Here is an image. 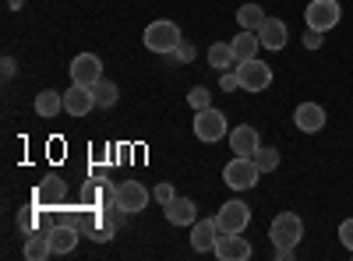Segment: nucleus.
<instances>
[{
  "instance_id": "nucleus-28",
  "label": "nucleus",
  "mask_w": 353,
  "mask_h": 261,
  "mask_svg": "<svg viewBox=\"0 0 353 261\" xmlns=\"http://www.w3.org/2000/svg\"><path fill=\"white\" fill-rule=\"evenodd\" d=\"M170 61H176V64H191V61H194V46L184 39L181 46H176V50L170 53Z\"/></svg>"
},
{
  "instance_id": "nucleus-24",
  "label": "nucleus",
  "mask_w": 353,
  "mask_h": 261,
  "mask_svg": "<svg viewBox=\"0 0 353 261\" xmlns=\"http://www.w3.org/2000/svg\"><path fill=\"white\" fill-rule=\"evenodd\" d=\"M64 194H68V187H64V180H57V177H50V180L36 191V198H39V201H50V205H61Z\"/></svg>"
},
{
  "instance_id": "nucleus-6",
  "label": "nucleus",
  "mask_w": 353,
  "mask_h": 261,
  "mask_svg": "<svg viewBox=\"0 0 353 261\" xmlns=\"http://www.w3.org/2000/svg\"><path fill=\"white\" fill-rule=\"evenodd\" d=\"M230 134V127H226V117L216 109V106H209V109H198L194 113V138L198 141H205V145H212V141H223Z\"/></svg>"
},
{
  "instance_id": "nucleus-19",
  "label": "nucleus",
  "mask_w": 353,
  "mask_h": 261,
  "mask_svg": "<svg viewBox=\"0 0 353 261\" xmlns=\"http://www.w3.org/2000/svg\"><path fill=\"white\" fill-rule=\"evenodd\" d=\"M64 109V92H53V89H43L39 96H36V113L43 121H50V117H57V113Z\"/></svg>"
},
{
  "instance_id": "nucleus-10",
  "label": "nucleus",
  "mask_w": 353,
  "mask_h": 261,
  "mask_svg": "<svg viewBox=\"0 0 353 261\" xmlns=\"http://www.w3.org/2000/svg\"><path fill=\"white\" fill-rule=\"evenodd\" d=\"M99 78H103V61L96 53H78L71 61V81L74 85H88V89H92Z\"/></svg>"
},
{
  "instance_id": "nucleus-25",
  "label": "nucleus",
  "mask_w": 353,
  "mask_h": 261,
  "mask_svg": "<svg viewBox=\"0 0 353 261\" xmlns=\"http://www.w3.org/2000/svg\"><path fill=\"white\" fill-rule=\"evenodd\" d=\"M188 106L198 113V109H209L212 106V92L209 89H205V85H194V89L188 92Z\"/></svg>"
},
{
  "instance_id": "nucleus-14",
  "label": "nucleus",
  "mask_w": 353,
  "mask_h": 261,
  "mask_svg": "<svg viewBox=\"0 0 353 261\" xmlns=\"http://www.w3.org/2000/svg\"><path fill=\"white\" fill-rule=\"evenodd\" d=\"M258 39H261V46H265V50H283V46L290 43L286 21H279V18H265V21H261V28H258Z\"/></svg>"
},
{
  "instance_id": "nucleus-33",
  "label": "nucleus",
  "mask_w": 353,
  "mask_h": 261,
  "mask_svg": "<svg viewBox=\"0 0 353 261\" xmlns=\"http://www.w3.org/2000/svg\"><path fill=\"white\" fill-rule=\"evenodd\" d=\"M14 74V61H11V56H4V78H11Z\"/></svg>"
},
{
  "instance_id": "nucleus-29",
  "label": "nucleus",
  "mask_w": 353,
  "mask_h": 261,
  "mask_svg": "<svg viewBox=\"0 0 353 261\" xmlns=\"http://www.w3.org/2000/svg\"><path fill=\"white\" fill-rule=\"evenodd\" d=\"M152 198H156V201H159V205L166 209V205H170V201L176 198V191H173L170 184H156V191H152Z\"/></svg>"
},
{
  "instance_id": "nucleus-30",
  "label": "nucleus",
  "mask_w": 353,
  "mask_h": 261,
  "mask_svg": "<svg viewBox=\"0 0 353 261\" xmlns=\"http://www.w3.org/2000/svg\"><path fill=\"white\" fill-rule=\"evenodd\" d=\"M339 240H343V247L353 254V219H346V222L339 226Z\"/></svg>"
},
{
  "instance_id": "nucleus-32",
  "label": "nucleus",
  "mask_w": 353,
  "mask_h": 261,
  "mask_svg": "<svg viewBox=\"0 0 353 261\" xmlns=\"http://www.w3.org/2000/svg\"><path fill=\"white\" fill-rule=\"evenodd\" d=\"M272 251H276L279 261H290V258H293V247H272Z\"/></svg>"
},
{
  "instance_id": "nucleus-13",
  "label": "nucleus",
  "mask_w": 353,
  "mask_h": 261,
  "mask_svg": "<svg viewBox=\"0 0 353 261\" xmlns=\"http://www.w3.org/2000/svg\"><path fill=\"white\" fill-rule=\"evenodd\" d=\"M230 149L237 156H251L254 159V152L261 149V138H258V131L251 124H241V127L230 131Z\"/></svg>"
},
{
  "instance_id": "nucleus-17",
  "label": "nucleus",
  "mask_w": 353,
  "mask_h": 261,
  "mask_svg": "<svg viewBox=\"0 0 353 261\" xmlns=\"http://www.w3.org/2000/svg\"><path fill=\"white\" fill-rule=\"evenodd\" d=\"M163 212H166V219H170L173 226H194V222H198V209H194L191 198H173Z\"/></svg>"
},
{
  "instance_id": "nucleus-7",
  "label": "nucleus",
  "mask_w": 353,
  "mask_h": 261,
  "mask_svg": "<svg viewBox=\"0 0 353 261\" xmlns=\"http://www.w3.org/2000/svg\"><path fill=\"white\" fill-rule=\"evenodd\" d=\"M237 78H241V89L244 92H265L272 85V67L251 56V61H241L237 64Z\"/></svg>"
},
{
  "instance_id": "nucleus-1",
  "label": "nucleus",
  "mask_w": 353,
  "mask_h": 261,
  "mask_svg": "<svg viewBox=\"0 0 353 261\" xmlns=\"http://www.w3.org/2000/svg\"><path fill=\"white\" fill-rule=\"evenodd\" d=\"M145 50H152V53H159V56H170L176 46L184 43V36H181V25H173V21H152L149 28H145Z\"/></svg>"
},
{
  "instance_id": "nucleus-4",
  "label": "nucleus",
  "mask_w": 353,
  "mask_h": 261,
  "mask_svg": "<svg viewBox=\"0 0 353 261\" xmlns=\"http://www.w3.org/2000/svg\"><path fill=\"white\" fill-rule=\"evenodd\" d=\"M149 187L138 184V180H121L117 184V201H113V209L121 212V216H138L145 205H149Z\"/></svg>"
},
{
  "instance_id": "nucleus-11",
  "label": "nucleus",
  "mask_w": 353,
  "mask_h": 261,
  "mask_svg": "<svg viewBox=\"0 0 353 261\" xmlns=\"http://www.w3.org/2000/svg\"><path fill=\"white\" fill-rule=\"evenodd\" d=\"M64 109L71 113V117H85L88 109H96V92L88 89V85H74L64 92Z\"/></svg>"
},
{
  "instance_id": "nucleus-22",
  "label": "nucleus",
  "mask_w": 353,
  "mask_h": 261,
  "mask_svg": "<svg viewBox=\"0 0 353 261\" xmlns=\"http://www.w3.org/2000/svg\"><path fill=\"white\" fill-rule=\"evenodd\" d=\"M53 254V244H50V237L46 233H32L25 240V258L28 261H46Z\"/></svg>"
},
{
  "instance_id": "nucleus-16",
  "label": "nucleus",
  "mask_w": 353,
  "mask_h": 261,
  "mask_svg": "<svg viewBox=\"0 0 353 261\" xmlns=\"http://www.w3.org/2000/svg\"><path fill=\"white\" fill-rule=\"evenodd\" d=\"M216 237H219L216 219H198V222L191 226V247H194L198 254L212 251V247H216Z\"/></svg>"
},
{
  "instance_id": "nucleus-26",
  "label": "nucleus",
  "mask_w": 353,
  "mask_h": 261,
  "mask_svg": "<svg viewBox=\"0 0 353 261\" xmlns=\"http://www.w3.org/2000/svg\"><path fill=\"white\" fill-rule=\"evenodd\" d=\"M254 163H258L261 173H272V169L279 166V152H276V149H265V145H261V149L254 152Z\"/></svg>"
},
{
  "instance_id": "nucleus-2",
  "label": "nucleus",
  "mask_w": 353,
  "mask_h": 261,
  "mask_svg": "<svg viewBox=\"0 0 353 261\" xmlns=\"http://www.w3.org/2000/svg\"><path fill=\"white\" fill-rule=\"evenodd\" d=\"M258 177H261V169H258V163H254L251 156H233V159L223 166V180H226V187H233V191H251V187L258 184Z\"/></svg>"
},
{
  "instance_id": "nucleus-15",
  "label": "nucleus",
  "mask_w": 353,
  "mask_h": 261,
  "mask_svg": "<svg viewBox=\"0 0 353 261\" xmlns=\"http://www.w3.org/2000/svg\"><path fill=\"white\" fill-rule=\"evenodd\" d=\"M50 244H53V254H71L78 247V226L74 222H57L50 226Z\"/></svg>"
},
{
  "instance_id": "nucleus-31",
  "label": "nucleus",
  "mask_w": 353,
  "mask_h": 261,
  "mask_svg": "<svg viewBox=\"0 0 353 261\" xmlns=\"http://www.w3.org/2000/svg\"><path fill=\"white\" fill-rule=\"evenodd\" d=\"M321 36H325V32H314V28H307V32H304V46H307V50H321Z\"/></svg>"
},
{
  "instance_id": "nucleus-21",
  "label": "nucleus",
  "mask_w": 353,
  "mask_h": 261,
  "mask_svg": "<svg viewBox=\"0 0 353 261\" xmlns=\"http://www.w3.org/2000/svg\"><path fill=\"white\" fill-rule=\"evenodd\" d=\"M92 92H96V106L99 109H110V106H117V99H121V89H117V81H110V78H99L92 85Z\"/></svg>"
},
{
  "instance_id": "nucleus-5",
  "label": "nucleus",
  "mask_w": 353,
  "mask_h": 261,
  "mask_svg": "<svg viewBox=\"0 0 353 261\" xmlns=\"http://www.w3.org/2000/svg\"><path fill=\"white\" fill-rule=\"evenodd\" d=\"M339 18H343L339 0H311L307 11H304V21H307V28H314V32H332V28L339 25Z\"/></svg>"
},
{
  "instance_id": "nucleus-9",
  "label": "nucleus",
  "mask_w": 353,
  "mask_h": 261,
  "mask_svg": "<svg viewBox=\"0 0 353 261\" xmlns=\"http://www.w3.org/2000/svg\"><path fill=\"white\" fill-rule=\"evenodd\" d=\"M212 254H216L219 261H248V258L254 254V247H251L248 237H241V233H219Z\"/></svg>"
},
{
  "instance_id": "nucleus-27",
  "label": "nucleus",
  "mask_w": 353,
  "mask_h": 261,
  "mask_svg": "<svg viewBox=\"0 0 353 261\" xmlns=\"http://www.w3.org/2000/svg\"><path fill=\"white\" fill-rule=\"evenodd\" d=\"M219 89H223V92H237V89H241L237 67H230V71H223V74H219Z\"/></svg>"
},
{
  "instance_id": "nucleus-18",
  "label": "nucleus",
  "mask_w": 353,
  "mask_h": 261,
  "mask_svg": "<svg viewBox=\"0 0 353 261\" xmlns=\"http://www.w3.org/2000/svg\"><path fill=\"white\" fill-rule=\"evenodd\" d=\"M230 46H233V56H237V64H241V61H251V56H258L261 39H258V32H248V28H241V32L230 39Z\"/></svg>"
},
{
  "instance_id": "nucleus-12",
  "label": "nucleus",
  "mask_w": 353,
  "mask_h": 261,
  "mask_svg": "<svg viewBox=\"0 0 353 261\" xmlns=\"http://www.w3.org/2000/svg\"><path fill=\"white\" fill-rule=\"evenodd\" d=\"M293 124H297V131H304V134H318L321 127H325V109H321L318 103H301L297 109H293Z\"/></svg>"
},
{
  "instance_id": "nucleus-3",
  "label": "nucleus",
  "mask_w": 353,
  "mask_h": 261,
  "mask_svg": "<svg viewBox=\"0 0 353 261\" xmlns=\"http://www.w3.org/2000/svg\"><path fill=\"white\" fill-rule=\"evenodd\" d=\"M269 240L272 247H297L304 240V219L297 212H279L269 226Z\"/></svg>"
},
{
  "instance_id": "nucleus-8",
  "label": "nucleus",
  "mask_w": 353,
  "mask_h": 261,
  "mask_svg": "<svg viewBox=\"0 0 353 261\" xmlns=\"http://www.w3.org/2000/svg\"><path fill=\"white\" fill-rule=\"evenodd\" d=\"M248 222H251V209L244 205V201H226V205L219 209V216H216L219 233H244Z\"/></svg>"
},
{
  "instance_id": "nucleus-20",
  "label": "nucleus",
  "mask_w": 353,
  "mask_h": 261,
  "mask_svg": "<svg viewBox=\"0 0 353 261\" xmlns=\"http://www.w3.org/2000/svg\"><path fill=\"white\" fill-rule=\"evenodd\" d=\"M209 64L223 74V71H230V67H237V56H233V46L230 43H212L209 46Z\"/></svg>"
},
{
  "instance_id": "nucleus-23",
  "label": "nucleus",
  "mask_w": 353,
  "mask_h": 261,
  "mask_svg": "<svg viewBox=\"0 0 353 261\" xmlns=\"http://www.w3.org/2000/svg\"><path fill=\"white\" fill-rule=\"evenodd\" d=\"M265 18H269V14H265L258 4H244V8L237 11V21H241V28H248V32H258Z\"/></svg>"
}]
</instances>
